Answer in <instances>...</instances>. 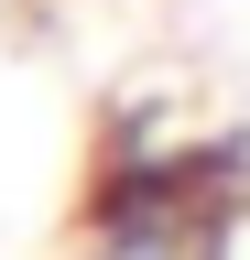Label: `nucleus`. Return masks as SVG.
Returning <instances> with one entry per match:
<instances>
[{"mask_svg": "<svg viewBox=\"0 0 250 260\" xmlns=\"http://www.w3.org/2000/svg\"><path fill=\"white\" fill-rule=\"evenodd\" d=\"M239 162L207 141H120L87 184L76 260H229L239 228Z\"/></svg>", "mask_w": 250, "mask_h": 260, "instance_id": "f257e3e1", "label": "nucleus"}]
</instances>
